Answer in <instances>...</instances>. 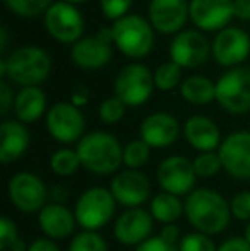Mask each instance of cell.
<instances>
[{
	"label": "cell",
	"instance_id": "d590c367",
	"mask_svg": "<svg viewBox=\"0 0 250 251\" xmlns=\"http://www.w3.org/2000/svg\"><path fill=\"white\" fill-rule=\"evenodd\" d=\"M17 241H19V236H17L14 221L9 217H2L0 219V250H10Z\"/></svg>",
	"mask_w": 250,
	"mask_h": 251
},
{
	"label": "cell",
	"instance_id": "2e32d148",
	"mask_svg": "<svg viewBox=\"0 0 250 251\" xmlns=\"http://www.w3.org/2000/svg\"><path fill=\"white\" fill-rule=\"evenodd\" d=\"M110 192L117 203L129 208H137L149 199L151 181L139 169H124L111 179Z\"/></svg>",
	"mask_w": 250,
	"mask_h": 251
},
{
	"label": "cell",
	"instance_id": "3957f363",
	"mask_svg": "<svg viewBox=\"0 0 250 251\" xmlns=\"http://www.w3.org/2000/svg\"><path fill=\"white\" fill-rule=\"evenodd\" d=\"M5 58V77L21 87H38L52 72V58L40 47H19Z\"/></svg>",
	"mask_w": 250,
	"mask_h": 251
},
{
	"label": "cell",
	"instance_id": "4316f807",
	"mask_svg": "<svg viewBox=\"0 0 250 251\" xmlns=\"http://www.w3.org/2000/svg\"><path fill=\"white\" fill-rule=\"evenodd\" d=\"M50 168L58 176H70L81 168V159L77 151L72 149H60L54 152L50 157Z\"/></svg>",
	"mask_w": 250,
	"mask_h": 251
},
{
	"label": "cell",
	"instance_id": "836d02e7",
	"mask_svg": "<svg viewBox=\"0 0 250 251\" xmlns=\"http://www.w3.org/2000/svg\"><path fill=\"white\" fill-rule=\"evenodd\" d=\"M125 102L120 101L117 96L108 98L100 104V118L103 123H108V125H113V123H118L125 115Z\"/></svg>",
	"mask_w": 250,
	"mask_h": 251
},
{
	"label": "cell",
	"instance_id": "60d3db41",
	"mask_svg": "<svg viewBox=\"0 0 250 251\" xmlns=\"http://www.w3.org/2000/svg\"><path fill=\"white\" fill-rule=\"evenodd\" d=\"M160 238H163L167 243H170V245H175L177 246V243H180V229L177 227L175 224H167L163 229H161V234Z\"/></svg>",
	"mask_w": 250,
	"mask_h": 251
},
{
	"label": "cell",
	"instance_id": "1f68e13d",
	"mask_svg": "<svg viewBox=\"0 0 250 251\" xmlns=\"http://www.w3.org/2000/svg\"><path fill=\"white\" fill-rule=\"evenodd\" d=\"M192 164L195 175L200 176V178H211V176L218 175L223 169L218 152H200L192 161Z\"/></svg>",
	"mask_w": 250,
	"mask_h": 251
},
{
	"label": "cell",
	"instance_id": "8fae6325",
	"mask_svg": "<svg viewBox=\"0 0 250 251\" xmlns=\"http://www.w3.org/2000/svg\"><path fill=\"white\" fill-rule=\"evenodd\" d=\"M213 45L207 41L200 31L187 29L175 34L170 43V56L171 62L177 63L180 69H197L209 58Z\"/></svg>",
	"mask_w": 250,
	"mask_h": 251
},
{
	"label": "cell",
	"instance_id": "cb8c5ba5",
	"mask_svg": "<svg viewBox=\"0 0 250 251\" xmlns=\"http://www.w3.org/2000/svg\"><path fill=\"white\" fill-rule=\"evenodd\" d=\"M47 109V96L40 87H23L16 94L14 113L23 123H33L41 118Z\"/></svg>",
	"mask_w": 250,
	"mask_h": 251
},
{
	"label": "cell",
	"instance_id": "74e56055",
	"mask_svg": "<svg viewBox=\"0 0 250 251\" xmlns=\"http://www.w3.org/2000/svg\"><path fill=\"white\" fill-rule=\"evenodd\" d=\"M136 251H178V246L170 245L163 238L156 236V238H149L142 245H139Z\"/></svg>",
	"mask_w": 250,
	"mask_h": 251
},
{
	"label": "cell",
	"instance_id": "f35d334b",
	"mask_svg": "<svg viewBox=\"0 0 250 251\" xmlns=\"http://www.w3.org/2000/svg\"><path fill=\"white\" fill-rule=\"evenodd\" d=\"M14 101H16V96H14L12 89L5 80H2L0 82V115L5 116L9 109L14 108Z\"/></svg>",
	"mask_w": 250,
	"mask_h": 251
},
{
	"label": "cell",
	"instance_id": "277c9868",
	"mask_svg": "<svg viewBox=\"0 0 250 251\" xmlns=\"http://www.w3.org/2000/svg\"><path fill=\"white\" fill-rule=\"evenodd\" d=\"M113 45L129 58H142L154 47V27L137 14H127L113 24Z\"/></svg>",
	"mask_w": 250,
	"mask_h": 251
},
{
	"label": "cell",
	"instance_id": "ac0fdd59",
	"mask_svg": "<svg viewBox=\"0 0 250 251\" xmlns=\"http://www.w3.org/2000/svg\"><path fill=\"white\" fill-rule=\"evenodd\" d=\"M153 215L144 208H129L117 219L113 234L125 246H139L147 241L153 232Z\"/></svg>",
	"mask_w": 250,
	"mask_h": 251
},
{
	"label": "cell",
	"instance_id": "7402d4cb",
	"mask_svg": "<svg viewBox=\"0 0 250 251\" xmlns=\"http://www.w3.org/2000/svg\"><path fill=\"white\" fill-rule=\"evenodd\" d=\"M184 135L190 146L199 152H214L223 142L218 125L202 115H194L185 122Z\"/></svg>",
	"mask_w": 250,
	"mask_h": 251
},
{
	"label": "cell",
	"instance_id": "7dc6e473",
	"mask_svg": "<svg viewBox=\"0 0 250 251\" xmlns=\"http://www.w3.org/2000/svg\"><path fill=\"white\" fill-rule=\"evenodd\" d=\"M7 45H9V34H7L5 26L0 27V53H5L7 51Z\"/></svg>",
	"mask_w": 250,
	"mask_h": 251
},
{
	"label": "cell",
	"instance_id": "f546056e",
	"mask_svg": "<svg viewBox=\"0 0 250 251\" xmlns=\"http://www.w3.org/2000/svg\"><path fill=\"white\" fill-rule=\"evenodd\" d=\"M151 147L142 139L132 140L124 147V164L129 169H139L149 161Z\"/></svg>",
	"mask_w": 250,
	"mask_h": 251
},
{
	"label": "cell",
	"instance_id": "4dcf8cb0",
	"mask_svg": "<svg viewBox=\"0 0 250 251\" xmlns=\"http://www.w3.org/2000/svg\"><path fill=\"white\" fill-rule=\"evenodd\" d=\"M69 251H108V246L96 231H83L74 236Z\"/></svg>",
	"mask_w": 250,
	"mask_h": 251
},
{
	"label": "cell",
	"instance_id": "484cf974",
	"mask_svg": "<svg viewBox=\"0 0 250 251\" xmlns=\"http://www.w3.org/2000/svg\"><path fill=\"white\" fill-rule=\"evenodd\" d=\"M149 212L154 221L163 222V224L167 226V224H173L175 221H178V217H180L185 210H184V203L180 201V197L161 192L153 197Z\"/></svg>",
	"mask_w": 250,
	"mask_h": 251
},
{
	"label": "cell",
	"instance_id": "ab89813d",
	"mask_svg": "<svg viewBox=\"0 0 250 251\" xmlns=\"http://www.w3.org/2000/svg\"><path fill=\"white\" fill-rule=\"evenodd\" d=\"M218 251H250V245L245 238H230L218 248Z\"/></svg>",
	"mask_w": 250,
	"mask_h": 251
},
{
	"label": "cell",
	"instance_id": "603a6c76",
	"mask_svg": "<svg viewBox=\"0 0 250 251\" xmlns=\"http://www.w3.org/2000/svg\"><path fill=\"white\" fill-rule=\"evenodd\" d=\"M29 147V132L19 120H7L0 125V161L14 162Z\"/></svg>",
	"mask_w": 250,
	"mask_h": 251
},
{
	"label": "cell",
	"instance_id": "681fc988",
	"mask_svg": "<svg viewBox=\"0 0 250 251\" xmlns=\"http://www.w3.org/2000/svg\"><path fill=\"white\" fill-rule=\"evenodd\" d=\"M62 2H67V3H72V5H76V3H83V2H87V0H62Z\"/></svg>",
	"mask_w": 250,
	"mask_h": 251
},
{
	"label": "cell",
	"instance_id": "ba28073f",
	"mask_svg": "<svg viewBox=\"0 0 250 251\" xmlns=\"http://www.w3.org/2000/svg\"><path fill=\"white\" fill-rule=\"evenodd\" d=\"M45 27L48 34L58 43L76 45L83 38L84 17L76 5L67 2H55L45 14Z\"/></svg>",
	"mask_w": 250,
	"mask_h": 251
},
{
	"label": "cell",
	"instance_id": "8992f818",
	"mask_svg": "<svg viewBox=\"0 0 250 251\" xmlns=\"http://www.w3.org/2000/svg\"><path fill=\"white\" fill-rule=\"evenodd\" d=\"M216 101L231 115L250 111V69L235 67L216 82Z\"/></svg>",
	"mask_w": 250,
	"mask_h": 251
},
{
	"label": "cell",
	"instance_id": "bcb514c9",
	"mask_svg": "<svg viewBox=\"0 0 250 251\" xmlns=\"http://www.w3.org/2000/svg\"><path fill=\"white\" fill-rule=\"evenodd\" d=\"M96 36L100 38L103 43H107L111 47V43H113V27H103V29L98 31Z\"/></svg>",
	"mask_w": 250,
	"mask_h": 251
},
{
	"label": "cell",
	"instance_id": "52a82bcc",
	"mask_svg": "<svg viewBox=\"0 0 250 251\" xmlns=\"http://www.w3.org/2000/svg\"><path fill=\"white\" fill-rule=\"evenodd\" d=\"M154 74L146 65L130 63L118 72L115 79V96L125 102V106L137 108L151 98L154 91Z\"/></svg>",
	"mask_w": 250,
	"mask_h": 251
},
{
	"label": "cell",
	"instance_id": "83f0119b",
	"mask_svg": "<svg viewBox=\"0 0 250 251\" xmlns=\"http://www.w3.org/2000/svg\"><path fill=\"white\" fill-rule=\"evenodd\" d=\"M182 80V69L175 62H165L154 70V86L160 91H173Z\"/></svg>",
	"mask_w": 250,
	"mask_h": 251
},
{
	"label": "cell",
	"instance_id": "44dd1931",
	"mask_svg": "<svg viewBox=\"0 0 250 251\" xmlns=\"http://www.w3.org/2000/svg\"><path fill=\"white\" fill-rule=\"evenodd\" d=\"M72 62L79 69L84 70H98L103 69L113 56L111 47L100 40L98 36L81 38L76 45H72Z\"/></svg>",
	"mask_w": 250,
	"mask_h": 251
},
{
	"label": "cell",
	"instance_id": "c3c4849f",
	"mask_svg": "<svg viewBox=\"0 0 250 251\" xmlns=\"http://www.w3.org/2000/svg\"><path fill=\"white\" fill-rule=\"evenodd\" d=\"M244 238L247 239V243H249V245H250V222H249V224H247V227H245Z\"/></svg>",
	"mask_w": 250,
	"mask_h": 251
},
{
	"label": "cell",
	"instance_id": "8d00e7d4",
	"mask_svg": "<svg viewBox=\"0 0 250 251\" xmlns=\"http://www.w3.org/2000/svg\"><path fill=\"white\" fill-rule=\"evenodd\" d=\"M231 215L237 217L238 221L250 222V192H240L231 199L230 201Z\"/></svg>",
	"mask_w": 250,
	"mask_h": 251
},
{
	"label": "cell",
	"instance_id": "4fadbf2b",
	"mask_svg": "<svg viewBox=\"0 0 250 251\" xmlns=\"http://www.w3.org/2000/svg\"><path fill=\"white\" fill-rule=\"evenodd\" d=\"M220 159L223 169L237 179H250V132H233L221 142Z\"/></svg>",
	"mask_w": 250,
	"mask_h": 251
},
{
	"label": "cell",
	"instance_id": "9c48e42d",
	"mask_svg": "<svg viewBox=\"0 0 250 251\" xmlns=\"http://www.w3.org/2000/svg\"><path fill=\"white\" fill-rule=\"evenodd\" d=\"M7 193L14 207L24 214L40 212L47 205L48 199V190L40 176L24 171L10 178Z\"/></svg>",
	"mask_w": 250,
	"mask_h": 251
},
{
	"label": "cell",
	"instance_id": "f6af8a7d",
	"mask_svg": "<svg viewBox=\"0 0 250 251\" xmlns=\"http://www.w3.org/2000/svg\"><path fill=\"white\" fill-rule=\"evenodd\" d=\"M48 197L52 199V201L54 203H63L67 199V192H65V188L63 186H54V188L50 190V193H48Z\"/></svg>",
	"mask_w": 250,
	"mask_h": 251
},
{
	"label": "cell",
	"instance_id": "ee69618b",
	"mask_svg": "<svg viewBox=\"0 0 250 251\" xmlns=\"http://www.w3.org/2000/svg\"><path fill=\"white\" fill-rule=\"evenodd\" d=\"M87 101H89V93H87L86 87H77L72 93V98H70V102H72L74 106H77V108L87 104Z\"/></svg>",
	"mask_w": 250,
	"mask_h": 251
},
{
	"label": "cell",
	"instance_id": "7a4b0ae2",
	"mask_svg": "<svg viewBox=\"0 0 250 251\" xmlns=\"http://www.w3.org/2000/svg\"><path fill=\"white\" fill-rule=\"evenodd\" d=\"M77 155L81 166L100 176L113 175L124 162V149L117 137L107 132L86 133L77 142Z\"/></svg>",
	"mask_w": 250,
	"mask_h": 251
},
{
	"label": "cell",
	"instance_id": "7c38bea8",
	"mask_svg": "<svg viewBox=\"0 0 250 251\" xmlns=\"http://www.w3.org/2000/svg\"><path fill=\"white\" fill-rule=\"evenodd\" d=\"M156 176L163 192L177 197L192 193L197 178L192 161H189L184 155H170L163 159Z\"/></svg>",
	"mask_w": 250,
	"mask_h": 251
},
{
	"label": "cell",
	"instance_id": "f1b7e54d",
	"mask_svg": "<svg viewBox=\"0 0 250 251\" xmlns=\"http://www.w3.org/2000/svg\"><path fill=\"white\" fill-rule=\"evenodd\" d=\"M5 7L19 17H36L47 14L52 7V0H3Z\"/></svg>",
	"mask_w": 250,
	"mask_h": 251
},
{
	"label": "cell",
	"instance_id": "e575fe53",
	"mask_svg": "<svg viewBox=\"0 0 250 251\" xmlns=\"http://www.w3.org/2000/svg\"><path fill=\"white\" fill-rule=\"evenodd\" d=\"M132 0H101V10L107 19H111L117 23L118 19L127 16Z\"/></svg>",
	"mask_w": 250,
	"mask_h": 251
},
{
	"label": "cell",
	"instance_id": "6da1fadb",
	"mask_svg": "<svg viewBox=\"0 0 250 251\" xmlns=\"http://www.w3.org/2000/svg\"><path fill=\"white\" fill-rule=\"evenodd\" d=\"M184 214L197 232L213 236L228 227L231 208L223 195L211 188H197L184 201Z\"/></svg>",
	"mask_w": 250,
	"mask_h": 251
},
{
	"label": "cell",
	"instance_id": "b9f144b4",
	"mask_svg": "<svg viewBox=\"0 0 250 251\" xmlns=\"http://www.w3.org/2000/svg\"><path fill=\"white\" fill-rule=\"evenodd\" d=\"M233 16L240 21H250V0H233Z\"/></svg>",
	"mask_w": 250,
	"mask_h": 251
},
{
	"label": "cell",
	"instance_id": "d6986e66",
	"mask_svg": "<svg viewBox=\"0 0 250 251\" xmlns=\"http://www.w3.org/2000/svg\"><path fill=\"white\" fill-rule=\"evenodd\" d=\"M178 135H180V123L170 113H153L140 123V139L154 149L170 147L171 144H175Z\"/></svg>",
	"mask_w": 250,
	"mask_h": 251
},
{
	"label": "cell",
	"instance_id": "5bb4252c",
	"mask_svg": "<svg viewBox=\"0 0 250 251\" xmlns=\"http://www.w3.org/2000/svg\"><path fill=\"white\" fill-rule=\"evenodd\" d=\"M213 56L220 65L231 67L244 63L250 55V36L240 27H224L213 41Z\"/></svg>",
	"mask_w": 250,
	"mask_h": 251
},
{
	"label": "cell",
	"instance_id": "d4e9b609",
	"mask_svg": "<svg viewBox=\"0 0 250 251\" xmlns=\"http://www.w3.org/2000/svg\"><path fill=\"white\" fill-rule=\"evenodd\" d=\"M180 94L190 104H209L216 100V84L204 75H192L180 84Z\"/></svg>",
	"mask_w": 250,
	"mask_h": 251
},
{
	"label": "cell",
	"instance_id": "9a60e30c",
	"mask_svg": "<svg viewBox=\"0 0 250 251\" xmlns=\"http://www.w3.org/2000/svg\"><path fill=\"white\" fill-rule=\"evenodd\" d=\"M189 0H151L147 17L151 26L163 34L182 33L190 17Z\"/></svg>",
	"mask_w": 250,
	"mask_h": 251
},
{
	"label": "cell",
	"instance_id": "ffe728a7",
	"mask_svg": "<svg viewBox=\"0 0 250 251\" xmlns=\"http://www.w3.org/2000/svg\"><path fill=\"white\" fill-rule=\"evenodd\" d=\"M40 229L50 239H65L74 232L77 221L74 212H70L63 203H47L38 212Z\"/></svg>",
	"mask_w": 250,
	"mask_h": 251
},
{
	"label": "cell",
	"instance_id": "5b68a950",
	"mask_svg": "<svg viewBox=\"0 0 250 251\" xmlns=\"http://www.w3.org/2000/svg\"><path fill=\"white\" fill-rule=\"evenodd\" d=\"M117 200L110 190L103 186H93L81 193L76 201L74 215L77 224L86 231H98L110 222L115 214Z\"/></svg>",
	"mask_w": 250,
	"mask_h": 251
},
{
	"label": "cell",
	"instance_id": "f907efd6",
	"mask_svg": "<svg viewBox=\"0 0 250 251\" xmlns=\"http://www.w3.org/2000/svg\"><path fill=\"white\" fill-rule=\"evenodd\" d=\"M3 251H10V250H3Z\"/></svg>",
	"mask_w": 250,
	"mask_h": 251
},
{
	"label": "cell",
	"instance_id": "30bf717a",
	"mask_svg": "<svg viewBox=\"0 0 250 251\" xmlns=\"http://www.w3.org/2000/svg\"><path fill=\"white\" fill-rule=\"evenodd\" d=\"M47 128L57 142L72 144L83 139L86 120L72 102H57L47 113Z\"/></svg>",
	"mask_w": 250,
	"mask_h": 251
},
{
	"label": "cell",
	"instance_id": "e0dca14e",
	"mask_svg": "<svg viewBox=\"0 0 250 251\" xmlns=\"http://www.w3.org/2000/svg\"><path fill=\"white\" fill-rule=\"evenodd\" d=\"M190 19L200 31H223L233 16V0H190Z\"/></svg>",
	"mask_w": 250,
	"mask_h": 251
},
{
	"label": "cell",
	"instance_id": "d6a6232c",
	"mask_svg": "<svg viewBox=\"0 0 250 251\" xmlns=\"http://www.w3.org/2000/svg\"><path fill=\"white\" fill-rule=\"evenodd\" d=\"M178 251H218L214 241L202 232H190L182 236L178 243Z\"/></svg>",
	"mask_w": 250,
	"mask_h": 251
},
{
	"label": "cell",
	"instance_id": "7bdbcfd3",
	"mask_svg": "<svg viewBox=\"0 0 250 251\" xmlns=\"http://www.w3.org/2000/svg\"><path fill=\"white\" fill-rule=\"evenodd\" d=\"M28 251H60V250H58V246L55 245L54 239L40 238V239H36V241L31 243Z\"/></svg>",
	"mask_w": 250,
	"mask_h": 251
}]
</instances>
